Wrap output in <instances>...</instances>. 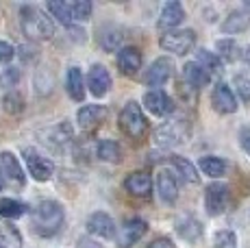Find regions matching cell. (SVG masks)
<instances>
[{
    "mask_svg": "<svg viewBox=\"0 0 250 248\" xmlns=\"http://www.w3.org/2000/svg\"><path fill=\"white\" fill-rule=\"evenodd\" d=\"M63 227V207L55 200H42L33 211V228L42 237H52Z\"/></svg>",
    "mask_w": 250,
    "mask_h": 248,
    "instance_id": "1",
    "label": "cell"
},
{
    "mask_svg": "<svg viewBox=\"0 0 250 248\" xmlns=\"http://www.w3.org/2000/svg\"><path fill=\"white\" fill-rule=\"evenodd\" d=\"M20 22H22L24 35H26L28 40L44 41L55 35V24H52V20L37 7H22Z\"/></svg>",
    "mask_w": 250,
    "mask_h": 248,
    "instance_id": "2",
    "label": "cell"
},
{
    "mask_svg": "<svg viewBox=\"0 0 250 248\" xmlns=\"http://www.w3.org/2000/svg\"><path fill=\"white\" fill-rule=\"evenodd\" d=\"M120 128H122L131 140H139V137L146 135L148 122L142 113V107H139L135 100H131V103L124 104L122 113H120Z\"/></svg>",
    "mask_w": 250,
    "mask_h": 248,
    "instance_id": "3",
    "label": "cell"
},
{
    "mask_svg": "<svg viewBox=\"0 0 250 248\" xmlns=\"http://www.w3.org/2000/svg\"><path fill=\"white\" fill-rule=\"evenodd\" d=\"M161 48L174 55H187L196 44V33L194 31H170L161 37Z\"/></svg>",
    "mask_w": 250,
    "mask_h": 248,
    "instance_id": "4",
    "label": "cell"
},
{
    "mask_svg": "<svg viewBox=\"0 0 250 248\" xmlns=\"http://www.w3.org/2000/svg\"><path fill=\"white\" fill-rule=\"evenodd\" d=\"M24 161L28 165V172L35 181H48L55 172V165H52L50 159L42 157L37 150L33 148H24Z\"/></svg>",
    "mask_w": 250,
    "mask_h": 248,
    "instance_id": "5",
    "label": "cell"
},
{
    "mask_svg": "<svg viewBox=\"0 0 250 248\" xmlns=\"http://www.w3.org/2000/svg\"><path fill=\"white\" fill-rule=\"evenodd\" d=\"M146 228L148 227L142 218H128V220H124L118 233V248H131L146 233Z\"/></svg>",
    "mask_w": 250,
    "mask_h": 248,
    "instance_id": "6",
    "label": "cell"
},
{
    "mask_svg": "<svg viewBox=\"0 0 250 248\" xmlns=\"http://www.w3.org/2000/svg\"><path fill=\"white\" fill-rule=\"evenodd\" d=\"M205 203H207V211L211 216H220V213L227 209V203H229V187L222 183H213L207 187V194H205Z\"/></svg>",
    "mask_w": 250,
    "mask_h": 248,
    "instance_id": "7",
    "label": "cell"
},
{
    "mask_svg": "<svg viewBox=\"0 0 250 248\" xmlns=\"http://www.w3.org/2000/svg\"><path fill=\"white\" fill-rule=\"evenodd\" d=\"M211 103H213L215 111H220V113H233L237 109V98L230 92L229 85H224V83L215 85L213 94H211Z\"/></svg>",
    "mask_w": 250,
    "mask_h": 248,
    "instance_id": "8",
    "label": "cell"
},
{
    "mask_svg": "<svg viewBox=\"0 0 250 248\" xmlns=\"http://www.w3.org/2000/svg\"><path fill=\"white\" fill-rule=\"evenodd\" d=\"M172 70H174V63H172L167 57H159V59L148 68L146 83L150 85V87H159V85H163L172 76Z\"/></svg>",
    "mask_w": 250,
    "mask_h": 248,
    "instance_id": "9",
    "label": "cell"
},
{
    "mask_svg": "<svg viewBox=\"0 0 250 248\" xmlns=\"http://www.w3.org/2000/svg\"><path fill=\"white\" fill-rule=\"evenodd\" d=\"M118 68L124 76H135L142 68V52L135 46H126L118 52Z\"/></svg>",
    "mask_w": 250,
    "mask_h": 248,
    "instance_id": "10",
    "label": "cell"
},
{
    "mask_svg": "<svg viewBox=\"0 0 250 248\" xmlns=\"http://www.w3.org/2000/svg\"><path fill=\"white\" fill-rule=\"evenodd\" d=\"M144 104H146V109L152 113V116H167V113L174 111V104H172V100L167 98V94L159 92V89H155V92H148L146 96H144Z\"/></svg>",
    "mask_w": 250,
    "mask_h": 248,
    "instance_id": "11",
    "label": "cell"
},
{
    "mask_svg": "<svg viewBox=\"0 0 250 248\" xmlns=\"http://www.w3.org/2000/svg\"><path fill=\"white\" fill-rule=\"evenodd\" d=\"M87 231L91 235H98V237H113L115 222L111 220V216H107L104 211H96V213H91L87 220Z\"/></svg>",
    "mask_w": 250,
    "mask_h": 248,
    "instance_id": "12",
    "label": "cell"
},
{
    "mask_svg": "<svg viewBox=\"0 0 250 248\" xmlns=\"http://www.w3.org/2000/svg\"><path fill=\"white\" fill-rule=\"evenodd\" d=\"M87 87H89V92L98 98L109 92V87H111V76H109V72L103 68V65H94V68L89 70Z\"/></svg>",
    "mask_w": 250,
    "mask_h": 248,
    "instance_id": "13",
    "label": "cell"
},
{
    "mask_svg": "<svg viewBox=\"0 0 250 248\" xmlns=\"http://www.w3.org/2000/svg\"><path fill=\"white\" fill-rule=\"evenodd\" d=\"M124 189H126L128 194H133V196H139V198L148 196V194H150V189H152L150 174H146V172L128 174L126 179H124Z\"/></svg>",
    "mask_w": 250,
    "mask_h": 248,
    "instance_id": "14",
    "label": "cell"
},
{
    "mask_svg": "<svg viewBox=\"0 0 250 248\" xmlns=\"http://www.w3.org/2000/svg\"><path fill=\"white\" fill-rule=\"evenodd\" d=\"M0 172L16 185H24V172L11 152H0Z\"/></svg>",
    "mask_w": 250,
    "mask_h": 248,
    "instance_id": "15",
    "label": "cell"
},
{
    "mask_svg": "<svg viewBox=\"0 0 250 248\" xmlns=\"http://www.w3.org/2000/svg\"><path fill=\"white\" fill-rule=\"evenodd\" d=\"M104 116H107L104 107H100V104H87V107H83L79 111V124H81V128H85V131H91V128L100 126V122L104 120Z\"/></svg>",
    "mask_w": 250,
    "mask_h": 248,
    "instance_id": "16",
    "label": "cell"
},
{
    "mask_svg": "<svg viewBox=\"0 0 250 248\" xmlns=\"http://www.w3.org/2000/svg\"><path fill=\"white\" fill-rule=\"evenodd\" d=\"M183 18H185V11H183L181 2H167L161 11L159 26L161 28H174L183 22Z\"/></svg>",
    "mask_w": 250,
    "mask_h": 248,
    "instance_id": "17",
    "label": "cell"
},
{
    "mask_svg": "<svg viewBox=\"0 0 250 248\" xmlns=\"http://www.w3.org/2000/svg\"><path fill=\"white\" fill-rule=\"evenodd\" d=\"M248 24H250V7L230 13L229 20L222 24V31L224 33H239V31H244Z\"/></svg>",
    "mask_w": 250,
    "mask_h": 248,
    "instance_id": "18",
    "label": "cell"
},
{
    "mask_svg": "<svg viewBox=\"0 0 250 248\" xmlns=\"http://www.w3.org/2000/svg\"><path fill=\"white\" fill-rule=\"evenodd\" d=\"M157 187H159V194L166 203H174L176 196H179V187H176V181L170 172H161L157 176Z\"/></svg>",
    "mask_w": 250,
    "mask_h": 248,
    "instance_id": "19",
    "label": "cell"
},
{
    "mask_svg": "<svg viewBox=\"0 0 250 248\" xmlns=\"http://www.w3.org/2000/svg\"><path fill=\"white\" fill-rule=\"evenodd\" d=\"M176 231H179V235L187 242H196L200 235H203V227H200V222L194 220L191 216H185L183 220H179Z\"/></svg>",
    "mask_w": 250,
    "mask_h": 248,
    "instance_id": "20",
    "label": "cell"
},
{
    "mask_svg": "<svg viewBox=\"0 0 250 248\" xmlns=\"http://www.w3.org/2000/svg\"><path fill=\"white\" fill-rule=\"evenodd\" d=\"M181 124L179 122H170L166 124V126H161L159 131H157V140H159L161 146H174V144H181L183 137H185V133L176 131Z\"/></svg>",
    "mask_w": 250,
    "mask_h": 248,
    "instance_id": "21",
    "label": "cell"
},
{
    "mask_svg": "<svg viewBox=\"0 0 250 248\" xmlns=\"http://www.w3.org/2000/svg\"><path fill=\"white\" fill-rule=\"evenodd\" d=\"M68 94L72 96V100H83L85 98V83H83V74H81L79 68H70L68 70Z\"/></svg>",
    "mask_w": 250,
    "mask_h": 248,
    "instance_id": "22",
    "label": "cell"
},
{
    "mask_svg": "<svg viewBox=\"0 0 250 248\" xmlns=\"http://www.w3.org/2000/svg\"><path fill=\"white\" fill-rule=\"evenodd\" d=\"M96 155L103 161H109V164H120L122 161V148L115 144L113 140H103L96 148Z\"/></svg>",
    "mask_w": 250,
    "mask_h": 248,
    "instance_id": "23",
    "label": "cell"
},
{
    "mask_svg": "<svg viewBox=\"0 0 250 248\" xmlns=\"http://www.w3.org/2000/svg\"><path fill=\"white\" fill-rule=\"evenodd\" d=\"M196 63L200 65V70L209 76H213V74H220L222 72V63H220V57H215L213 52H209V50H200L198 52V61Z\"/></svg>",
    "mask_w": 250,
    "mask_h": 248,
    "instance_id": "24",
    "label": "cell"
},
{
    "mask_svg": "<svg viewBox=\"0 0 250 248\" xmlns=\"http://www.w3.org/2000/svg\"><path fill=\"white\" fill-rule=\"evenodd\" d=\"M183 76H185V81H187V85L189 87H205L207 83H209V76H207L203 70H200V65L196 63H187L185 68H183Z\"/></svg>",
    "mask_w": 250,
    "mask_h": 248,
    "instance_id": "25",
    "label": "cell"
},
{
    "mask_svg": "<svg viewBox=\"0 0 250 248\" xmlns=\"http://www.w3.org/2000/svg\"><path fill=\"white\" fill-rule=\"evenodd\" d=\"M200 170L205 174L218 179V176H224V172H227V161L220 159V157H203L200 159Z\"/></svg>",
    "mask_w": 250,
    "mask_h": 248,
    "instance_id": "26",
    "label": "cell"
},
{
    "mask_svg": "<svg viewBox=\"0 0 250 248\" xmlns=\"http://www.w3.org/2000/svg\"><path fill=\"white\" fill-rule=\"evenodd\" d=\"M172 165H174L176 170L181 172V176L185 181H189V183H198V174H196V168L189 164L187 159H183L179 155H172Z\"/></svg>",
    "mask_w": 250,
    "mask_h": 248,
    "instance_id": "27",
    "label": "cell"
},
{
    "mask_svg": "<svg viewBox=\"0 0 250 248\" xmlns=\"http://www.w3.org/2000/svg\"><path fill=\"white\" fill-rule=\"evenodd\" d=\"M26 211V205L18 203L13 198H2L0 200V216L2 218H20Z\"/></svg>",
    "mask_w": 250,
    "mask_h": 248,
    "instance_id": "28",
    "label": "cell"
},
{
    "mask_svg": "<svg viewBox=\"0 0 250 248\" xmlns=\"http://www.w3.org/2000/svg\"><path fill=\"white\" fill-rule=\"evenodd\" d=\"M70 7V16H72V22H83V20H89L91 16V2L87 0H76V2H68Z\"/></svg>",
    "mask_w": 250,
    "mask_h": 248,
    "instance_id": "29",
    "label": "cell"
},
{
    "mask_svg": "<svg viewBox=\"0 0 250 248\" xmlns=\"http://www.w3.org/2000/svg\"><path fill=\"white\" fill-rule=\"evenodd\" d=\"M48 11L52 13V16L57 18V20L61 22V24H65V26H70L72 24V16H70V7H68V2H59V0H52V2H48Z\"/></svg>",
    "mask_w": 250,
    "mask_h": 248,
    "instance_id": "30",
    "label": "cell"
},
{
    "mask_svg": "<svg viewBox=\"0 0 250 248\" xmlns=\"http://www.w3.org/2000/svg\"><path fill=\"white\" fill-rule=\"evenodd\" d=\"M218 52L224 61H237L239 59V46H237V41H233V40H220Z\"/></svg>",
    "mask_w": 250,
    "mask_h": 248,
    "instance_id": "31",
    "label": "cell"
},
{
    "mask_svg": "<svg viewBox=\"0 0 250 248\" xmlns=\"http://www.w3.org/2000/svg\"><path fill=\"white\" fill-rule=\"evenodd\" d=\"M2 104H4V111L11 113V116H18V113L24 111V100H22V96L18 92L7 94L4 100H2Z\"/></svg>",
    "mask_w": 250,
    "mask_h": 248,
    "instance_id": "32",
    "label": "cell"
},
{
    "mask_svg": "<svg viewBox=\"0 0 250 248\" xmlns=\"http://www.w3.org/2000/svg\"><path fill=\"white\" fill-rule=\"evenodd\" d=\"M215 248H237V237L233 231H220L215 235Z\"/></svg>",
    "mask_w": 250,
    "mask_h": 248,
    "instance_id": "33",
    "label": "cell"
},
{
    "mask_svg": "<svg viewBox=\"0 0 250 248\" xmlns=\"http://www.w3.org/2000/svg\"><path fill=\"white\" fill-rule=\"evenodd\" d=\"M235 87H237L239 96L246 100V103H250V81L244 79V76H237V79H235Z\"/></svg>",
    "mask_w": 250,
    "mask_h": 248,
    "instance_id": "34",
    "label": "cell"
},
{
    "mask_svg": "<svg viewBox=\"0 0 250 248\" xmlns=\"http://www.w3.org/2000/svg\"><path fill=\"white\" fill-rule=\"evenodd\" d=\"M18 79H20V72H18L16 68H9L7 72L0 76V85H2V87H11V85L18 83Z\"/></svg>",
    "mask_w": 250,
    "mask_h": 248,
    "instance_id": "35",
    "label": "cell"
},
{
    "mask_svg": "<svg viewBox=\"0 0 250 248\" xmlns=\"http://www.w3.org/2000/svg\"><path fill=\"white\" fill-rule=\"evenodd\" d=\"M100 44H103L104 50H113L115 46L120 44V35H118V33H107V35L100 37Z\"/></svg>",
    "mask_w": 250,
    "mask_h": 248,
    "instance_id": "36",
    "label": "cell"
},
{
    "mask_svg": "<svg viewBox=\"0 0 250 248\" xmlns=\"http://www.w3.org/2000/svg\"><path fill=\"white\" fill-rule=\"evenodd\" d=\"M13 59V46L7 41H0V63H9Z\"/></svg>",
    "mask_w": 250,
    "mask_h": 248,
    "instance_id": "37",
    "label": "cell"
},
{
    "mask_svg": "<svg viewBox=\"0 0 250 248\" xmlns=\"http://www.w3.org/2000/svg\"><path fill=\"white\" fill-rule=\"evenodd\" d=\"M239 142H242V148L250 155V126L242 128V133H239Z\"/></svg>",
    "mask_w": 250,
    "mask_h": 248,
    "instance_id": "38",
    "label": "cell"
},
{
    "mask_svg": "<svg viewBox=\"0 0 250 248\" xmlns=\"http://www.w3.org/2000/svg\"><path fill=\"white\" fill-rule=\"evenodd\" d=\"M148 248H176L172 244V240H167V237H159V240H155Z\"/></svg>",
    "mask_w": 250,
    "mask_h": 248,
    "instance_id": "39",
    "label": "cell"
},
{
    "mask_svg": "<svg viewBox=\"0 0 250 248\" xmlns=\"http://www.w3.org/2000/svg\"><path fill=\"white\" fill-rule=\"evenodd\" d=\"M79 248H100L98 244H94L91 240H87V237H83V240L79 242Z\"/></svg>",
    "mask_w": 250,
    "mask_h": 248,
    "instance_id": "40",
    "label": "cell"
},
{
    "mask_svg": "<svg viewBox=\"0 0 250 248\" xmlns=\"http://www.w3.org/2000/svg\"><path fill=\"white\" fill-rule=\"evenodd\" d=\"M246 61H248V65H250V48L246 50Z\"/></svg>",
    "mask_w": 250,
    "mask_h": 248,
    "instance_id": "41",
    "label": "cell"
},
{
    "mask_svg": "<svg viewBox=\"0 0 250 248\" xmlns=\"http://www.w3.org/2000/svg\"><path fill=\"white\" fill-rule=\"evenodd\" d=\"M2 185H4V181H2V176H0V189H2Z\"/></svg>",
    "mask_w": 250,
    "mask_h": 248,
    "instance_id": "42",
    "label": "cell"
},
{
    "mask_svg": "<svg viewBox=\"0 0 250 248\" xmlns=\"http://www.w3.org/2000/svg\"><path fill=\"white\" fill-rule=\"evenodd\" d=\"M0 248H4V246H2V244H0Z\"/></svg>",
    "mask_w": 250,
    "mask_h": 248,
    "instance_id": "43",
    "label": "cell"
}]
</instances>
